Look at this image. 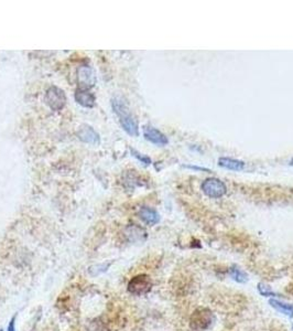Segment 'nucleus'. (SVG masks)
Returning <instances> with one entry per match:
<instances>
[{"label": "nucleus", "mask_w": 293, "mask_h": 331, "mask_svg": "<svg viewBox=\"0 0 293 331\" xmlns=\"http://www.w3.org/2000/svg\"><path fill=\"white\" fill-rule=\"evenodd\" d=\"M269 304L273 308L277 309V310H279L280 312L284 313V315H287L290 318L293 317V305L284 304V303L279 302V300H277V299H270Z\"/></svg>", "instance_id": "nucleus-12"}, {"label": "nucleus", "mask_w": 293, "mask_h": 331, "mask_svg": "<svg viewBox=\"0 0 293 331\" xmlns=\"http://www.w3.org/2000/svg\"><path fill=\"white\" fill-rule=\"evenodd\" d=\"M152 285L153 284L149 275L139 274L130 279L127 289L129 293L135 296H144L151 291Z\"/></svg>", "instance_id": "nucleus-3"}, {"label": "nucleus", "mask_w": 293, "mask_h": 331, "mask_svg": "<svg viewBox=\"0 0 293 331\" xmlns=\"http://www.w3.org/2000/svg\"><path fill=\"white\" fill-rule=\"evenodd\" d=\"M258 290H259V293L262 296H265V297H267V296H275L273 291L270 289V287L266 286L265 284H262V283L258 284Z\"/></svg>", "instance_id": "nucleus-15"}, {"label": "nucleus", "mask_w": 293, "mask_h": 331, "mask_svg": "<svg viewBox=\"0 0 293 331\" xmlns=\"http://www.w3.org/2000/svg\"><path fill=\"white\" fill-rule=\"evenodd\" d=\"M131 154H132V156H135L138 159V160H140L141 162L146 163V165H150V163H151V160H150V158L144 156V154H139L135 149H131Z\"/></svg>", "instance_id": "nucleus-16"}, {"label": "nucleus", "mask_w": 293, "mask_h": 331, "mask_svg": "<svg viewBox=\"0 0 293 331\" xmlns=\"http://www.w3.org/2000/svg\"><path fill=\"white\" fill-rule=\"evenodd\" d=\"M215 315L209 308L199 307L189 317V327L194 331H205L214 324Z\"/></svg>", "instance_id": "nucleus-2"}, {"label": "nucleus", "mask_w": 293, "mask_h": 331, "mask_svg": "<svg viewBox=\"0 0 293 331\" xmlns=\"http://www.w3.org/2000/svg\"><path fill=\"white\" fill-rule=\"evenodd\" d=\"M75 101L79 103L81 106L90 109L96 103V97L93 93L88 92L87 89H77L75 93Z\"/></svg>", "instance_id": "nucleus-9"}, {"label": "nucleus", "mask_w": 293, "mask_h": 331, "mask_svg": "<svg viewBox=\"0 0 293 331\" xmlns=\"http://www.w3.org/2000/svg\"><path fill=\"white\" fill-rule=\"evenodd\" d=\"M290 165H291V166H293V159H292V160L290 161Z\"/></svg>", "instance_id": "nucleus-18"}, {"label": "nucleus", "mask_w": 293, "mask_h": 331, "mask_svg": "<svg viewBox=\"0 0 293 331\" xmlns=\"http://www.w3.org/2000/svg\"><path fill=\"white\" fill-rule=\"evenodd\" d=\"M111 107H113L115 114L119 117L120 125L124 128V131L130 136L137 137L139 135V127H138L137 120L131 115L126 103L120 97H115L111 100Z\"/></svg>", "instance_id": "nucleus-1"}, {"label": "nucleus", "mask_w": 293, "mask_h": 331, "mask_svg": "<svg viewBox=\"0 0 293 331\" xmlns=\"http://www.w3.org/2000/svg\"><path fill=\"white\" fill-rule=\"evenodd\" d=\"M77 80L84 88H92L96 83V75L94 70L88 66H81L77 70Z\"/></svg>", "instance_id": "nucleus-6"}, {"label": "nucleus", "mask_w": 293, "mask_h": 331, "mask_svg": "<svg viewBox=\"0 0 293 331\" xmlns=\"http://www.w3.org/2000/svg\"><path fill=\"white\" fill-rule=\"evenodd\" d=\"M218 165L231 171H240L245 168V162L231 158H219Z\"/></svg>", "instance_id": "nucleus-11"}, {"label": "nucleus", "mask_w": 293, "mask_h": 331, "mask_svg": "<svg viewBox=\"0 0 293 331\" xmlns=\"http://www.w3.org/2000/svg\"><path fill=\"white\" fill-rule=\"evenodd\" d=\"M230 276L231 278L234 279V281L238 282V283H246L248 281V275L244 272V270H241L239 268H237L236 266L234 267H231L230 270Z\"/></svg>", "instance_id": "nucleus-14"}, {"label": "nucleus", "mask_w": 293, "mask_h": 331, "mask_svg": "<svg viewBox=\"0 0 293 331\" xmlns=\"http://www.w3.org/2000/svg\"><path fill=\"white\" fill-rule=\"evenodd\" d=\"M113 262H108V263H103V264H97V265H94V266H90L88 268V273L90 276H98V275H101L103 273H106L108 268L110 267V265Z\"/></svg>", "instance_id": "nucleus-13"}, {"label": "nucleus", "mask_w": 293, "mask_h": 331, "mask_svg": "<svg viewBox=\"0 0 293 331\" xmlns=\"http://www.w3.org/2000/svg\"><path fill=\"white\" fill-rule=\"evenodd\" d=\"M0 331H3V330H2V329H0Z\"/></svg>", "instance_id": "nucleus-19"}, {"label": "nucleus", "mask_w": 293, "mask_h": 331, "mask_svg": "<svg viewBox=\"0 0 293 331\" xmlns=\"http://www.w3.org/2000/svg\"><path fill=\"white\" fill-rule=\"evenodd\" d=\"M202 190H203V192L208 197L217 199V198L225 196V193L227 192V188L225 183L221 181L219 179L209 178L202 183Z\"/></svg>", "instance_id": "nucleus-5"}, {"label": "nucleus", "mask_w": 293, "mask_h": 331, "mask_svg": "<svg viewBox=\"0 0 293 331\" xmlns=\"http://www.w3.org/2000/svg\"><path fill=\"white\" fill-rule=\"evenodd\" d=\"M77 136L79 138L83 141V143L86 144H100L101 141V137L98 135V132L94 130L93 127H90L88 125H83L81 128L79 132H77Z\"/></svg>", "instance_id": "nucleus-7"}, {"label": "nucleus", "mask_w": 293, "mask_h": 331, "mask_svg": "<svg viewBox=\"0 0 293 331\" xmlns=\"http://www.w3.org/2000/svg\"><path fill=\"white\" fill-rule=\"evenodd\" d=\"M16 318H17V315H15L11 318L9 321V325H8L7 327V331H16Z\"/></svg>", "instance_id": "nucleus-17"}, {"label": "nucleus", "mask_w": 293, "mask_h": 331, "mask_svg": "<svg viewBox=\"0 0 293 331\" xmlns=\"http://www.w3.org/2000/svg\"><path fill=\"white\" fill-rule=\"evenodd\" d=\"M139 217L148 225H154L160 221L159 213L154 209L149 208V206H142L139 210Z\"/></svg>", "instance_id": "nucleus-10"}, {"label": "nucleus", "mask_w": 293, "mask_h": 331, "mask_svg": "<svg viewBox=\"0 0 293 331\" xmlns=\"http://www.w3.org/2000/svg\"><path fill=\"white\" fill-rule=\"evenodd\" d=\"M144 136L146 140L150 141V143L159 146H165L167 144V141H169L165 134H162V132L160 131H158L157 128L150 126L145 127Z\"/></svg>", "instance_id": "nucleus-8"}, {"label": "nucleus", "mask_w": 293, "mask_h": 331, "mask_svg": "<svg viewBox=\"0 0 293 331\" xmlns=\"http://www.w3.org/2000/svg\"><path fill=\"white\" fill-rule=\"evenodd\" d=\"M45 103L52 110H61L66 104L65 93L58 87H51L45 93Z\"/></svg>", "instance_id": "nucleus-4"}]
</instances>
